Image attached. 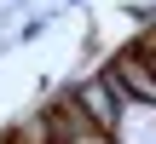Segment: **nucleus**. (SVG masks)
I'll return each mask as SVG.
<instances>
[{"label":"nucleus","mask_w":156,"mask_h":144,"mask_svg":"<svg viewBox=\"0 0 156 144\" xmlns=\"http://www.w3.org/2000/svg\"><path fill=\"white\" fill-rule=\"evenodd\" d=\"M69 98L81 104V115L93 121V133H116V121H122V110H127V98L116 92V81L98 69V75H81V81H69Z\"/></svg>","instance_id":"nucleus-1"},{"label":"nucleus","mask_w":156,"mask_h":144,"mask_svg":"<svg viewBox=\"0 0 156 144\" xmlns=\"http://www.w3.org/2000/svg\"><path fill=\"white\" fill-rule=\"evenodd\" d=\"M104 75L116 81V92H122L127 104H156V63L133 46V40L104 58Z\"/></svg>","instance_id":"nucleus-2"},{"label":"nucleus","mask_w":156,"mask_h":144,"mask_svg":"<svg viewBox=\"0 0 156 144\" xmlns=\"http://www.w3.org/2000/svg\"><path fill=\"white\" fill-rule=\"evenodd\" d=\"M46 23H52V17L41 12V17H29V23H23V29H17L12 40H23V46H29V40H41V35H46Z\"/></svg>","instance_id":"nucleus-3"},{"label":"nucleus","mask_w":156,"mask_h":144,"mask_svg":"<svg viewBox=\"0 0 156 144\" xmlns=\"http://www.w3.org/2000/svg\"><path fill=\"white\" fill-rule=\"evenodd\" d=\"M64 6H81V0H64Z\"/></svg>","instance_id":"nucleus-4"}]
</instances>
